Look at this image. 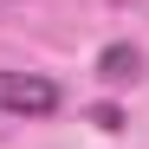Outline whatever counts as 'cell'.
<instances>
[{
  "label": "cell",
  "mask_w": 149,
  "mask_h": 149,
  "mask_svg": "<svg viewBox=\"0 0 149 149\" xmlns=\"http://www.w3.org/2000/svg\"><path fill=\"white\" fill-rule=\"evenodd\" d=\"M58 104H65V91L45 71H0V117L39 123V117H58Z\"/></svg>",
  "instance_id": "1"
},
{
  "label": "cell",
  "mask_w": 149,
  "mask_h": 149,
  "mask_svg": "<svg viewBox=\"0 0 149 149\" xmlns=\"http://www.w3.org/2000/svg\"><path fill=\"white\" fill-rule=\"evenodd\" d=\"M97 78H104V84H130V78H143V52H136L130 39L104 45V52H97Z\"/></svg>",
  "instance_id": "2"
},
{
  "label": "cell",
  "mask_w": 149,
  "mask_h": 149,
  "mask_svg": "<svg viewBox=\"0 0 149 149\" xmlns=\"http://www.w3.org/2000/svg\"><path fill=\"white\" fill-rule=\"evenodd\" d=\"M91 117H97V130H123V110H117V104H97Z\"/></svg>",
  "instance_id": "3"
}]
</instances>
